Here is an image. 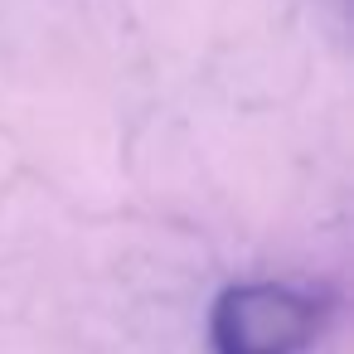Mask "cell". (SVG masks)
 Returning <instances> with one entry per match:
<instances>
[{
	"instance_id": "cell-1",
	"label": "cell",
	"mask_w": 354,
	"mask_h": 354,
	"mask_svg": "<svg viewBox=\"0 0 354 354\" xmlns=\"http://www.w3.org/2000/svg\"><path fill=\"white\" fill-rule=\"evenodd\" d=\"M325 301L286 281H243L214 301V354H306L320 339Z\"/></svg>"
}]
</instances>
